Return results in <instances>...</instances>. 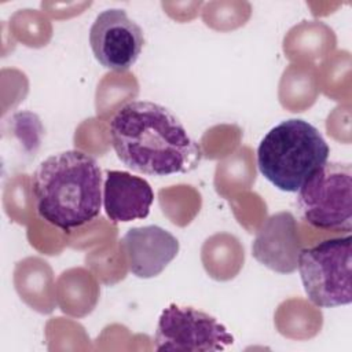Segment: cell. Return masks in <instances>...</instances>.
I'll use <instances>...</instances> for the list:
<instances>
[{"label": "cell", "mask_w": 352, "mask_h": 352, "mask_svg": "<svg viewBox=\"0 0 352 352\" xmlns=\"http://www.w3.org/2000/svg\"><path fill=\"white\" fill-rule=\"evenodd\" d=\"M109 131L120 161L139 173H186L195 169L202 157L182 121L155 102H128L114 114Z\"/></svg>", "instance_id": "obj_1"}, {"label": "cell", "mask_w": 352, "mask_h": 352, "mask_svg": "<svg viewBox=\"0 0 352 352\" xmlns=\"http://www.w3.org/2000/svg\"><path fill=\"white\" fill-rule=\"evenodd\" d=\"M300 250L298 226L290 212H278L270 216L252 243L253 257L279 274H292L297 270Z\"/></svg>", "instance_id": "obj_9"}, {"label": "cell", "mask_w": 352, "mask_h": 352, "mask_svg": "<svg viewBox=\"0 0 352 352\" xmlns=\"http://www.w3.org/2000/svg\"><path fill=\"white\" fill-rule=\"evenodd\" d=\"M154 202L147 180L124 170H107L103 183V206L113 223L144 219Z\"/></svg>", "instance_id": "obj_10"}, {"label": "cell", "mask_w": 352, "mask_h": 352, "mask_svg": "<svg viewBox=\"0 0 352 352\" xmlns=\"http://www.w3.org/2000/svg\"><path fill=\"white\" fill-rule=\"evenodd\" d=\"M89 45L103 67L124 72L136 63L144 45V33L124 10L109 8L95 18L89 29Z\"/></svg>", "instance_id": "obj_7"}, {"label": "cell", "mask_w": 352, "mask_h": 352, "mask_svg": "<svg viewBox=\"0 0 352 352\" xmlns=\"http://www.w3.org/2000/svg\"><path fill=\"white\" fill-rule=\"evenodd\" d=\"M329 144L308 121L290 118L279 122L257 147V166L278 190L297 192L327 162Z\"/></svg>", "instance_id": "obj_3"}, {"label": "cell", "mask_w": 352, "mask_h": 352, "mask_svg": "<svg viewBox=\"0 0 352 352\" xmlns=\"http://www.w3.org/2000/svg\"><path fill=\"white\" fill-rule=\"evenodd\" d=\"M300 217L319 230L352 231V166L326 162L297 191Z\"/></svg>", "instance_id": "obj_5"}, {"label": "cell", "mask_w": 352, "mask_h": 352, "mask_svg": "<svg viewBox=\"0 0 352 352\" xmlns=\"http://www.w3.org/2000/svg\"><path fill=\"white\" fill-rule=\"evenodd\" d=\"M129 271L143 279L160 275L179 253V241L160 226L129 228L121 239Z\"/></svg>", "instance_id": "obj_8"}, {"label": "cell", "mask_w": 352, "mask_h": 352, "mask_svg": "<svg viewBox=\"0 0 352 352\" xmlns=\"http://www.w3.org/2000/svg\"><path fill=\"white\" fill-rule=\"evenodd\" d=\"M234 337L214 316L194 307L169 304L154 333L157 351L210 352L232 345Z\"/></svg>", "instance_id": "obj_6"}, {"label": "cell", "mask_w": 352, "mask_h": 352, "mask_svg": "<svg viewBox=\"0 0 352 352\" xmlns=\"http://www.w3.org/2000/svg\"><path fill=\"white\" fill-rule=\"evenodd\" d=\"M352 236L329 238L300 250L297 270L308 300L319 308L348 305L351 285Z\"/></svg>", "instance_id": "obj_4"}, {"label": "cell", "mask_w": 352, "mask_h": 352, "mask_svg": "<svg viewBox=\"0 0 352 352\" xmlns=\"http://www.w3.org/2000/svg\"><path fill=\"white\" fill-rule=\"evenodd\" d=\"M102 184L98 161L81 150H67L47 157L33 172L30 187L38 216L70 231L99 216Z\"/></svg>", "instance_id": "obj_2"}]
</instances>
